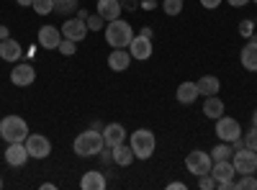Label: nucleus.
<instances>
[{
    "label": "nucleus",
    "mask_w": 257,
    "mask_h": 190,
    "mask_svg": "<svg viewBox=\"0 0 257 190\" xmlns=\"http://www.w3.org/2000/svg\"><path fill=\"white\" fill-rule=\"evenodd\" d=\"M103 31H105V41H108V47H113V49H128L132 39L137 36L134 29L128 26V21H123V18L108 21V26H105Z\"/></svg>",
    "instance_id": "f257e3e1"
},
{
    "label": "nucleus",
    "mask_w": 257,
    "mask_h": 190,
    "mask_svg": "<svg viewBox=\"0 0 257 190\" xmlns=\"http://www.w3.org/2000/svg\"><path fill=\"white\" fill-rule=\"evenodd\" d=\"M103 146H105L103 134L95 131V129H88V131L77 134L75 141H72V149H75L77 157H95V154L103 149Z\"/></svg>",
    "instance_id": "f03ea898"
},
{
    "label": "nucleus",
    "mask_w": 257,
    "mask_h": 190,
    "mask_svg": "<svg viewBox=\"0 0 257 190\" xmlns=\"http://www.w3.org/2000/svg\"><path fill=\"white\" fill-rule=\"evenodd\" d=\"M128 146H132V152L137 159H149L155 154V146H157V139L149 129H137L128 139Z\"/></svg>",
    "instance_id": "7ed1b4c3"
},
{
    "label": "nucleus",
    "mask_w": 257,
    "mask_h": 190,
    "mask_svg": "<svg viewBox=\"0 0 257 190\" xmlns=\"http://www.w3.org/2000/svg\"><path fill=\"white\" fill-rule=\"evenodd\" d=\"M0 136H3L8 144L11 141H26L29 136V123L26 118H21V116H6L3 121H0Z\"/></svg>",
    "instance_id": "20e7f679"
},
{
    "label": "nucleus",
    "mask_w": 257,
    "mask_h": 190,
    "mask_svg": "<svg viewBox=\"0 0 257 190\" xmlns=\"http://www.w3.org/2000/svg\"><path fill=\"white\" fill-rule=\"evenodd\" d=\"M231 164H234V170H237V175H254L257 172V152L242 146V149L234 152Z\"/></svg>",
    "instance_id": "39448f33"
},
{
    "label": "nucleus",
    "mask_w": 257,
    "mask_h": 190,
    "mask_svg": "<svg viewBox=\"0 0 257 190\" xmlns=\"http://www.w3.org/2000/svg\"><path fill=\"white\" fill-rule=\"evenodd\" d=\"M211 164H213L211 154H208V152H201V149H193V152L185 157V167H188V172H190V175H196V177L208 175V172H211Z\"/></svg>",
    "instance_id": "423d86ee"
},
{
    "label": "nucleus",
    "mask_w": 257,
    "mask_h": 190,
    "mask_svg": "<svg viewBox=\"0 0 257 190\" xmlns=\"http://www.w3.org/2000/svg\"><path fill=\"white\" fill-rule=\"evenodd\" d=\"M24 144H26V152L31 159H47L52 154V141L41 134H29Z\"/></svg>",
    "instance_id": "0eeeda50"
},
{
    "label": "nucleus",
    "mask_w": 257,
    "mask_h": 190,
    "mask_svg": "<svg viewBox=\"0 0 257 190\" xmlns=\"http://www.w3.org/2000/svg\"><path fill=\"white\" fill-rule=\"evenodd\" d=\"M216 136L221 139V141H234V139H239L242 136V126H239V121L237 118H229V116H221V118H216Z\"/></svg>",
    "instance_id": "6e6552de"
},
{
    "label": "nucleus",
    "mask_w": 257,
    "mask_h": 190,
    "mask_svg": "<svg viewBox=\"0 0 257 190\" xmlns=\"http://www.w3.org/2000/svg\"><path fill=\"white\" fill-rule=\"evenodd\" d=\"M62 36L70 39V41H82L88 36V24L82 18H64V26H62Z\"/></svg>",
    "instance_id": "1a4fd4ad"
},
{
    "label": "nucleus",
    "mask_w": 257,
    "mask_h": 190,
    "mask_svg": "<svg viewBox=\"0 0 257 190\" xmlns=\"http://www.w3.org/2000/svg\"><path fill=\"white\" fill-rule=\"evenodd\" d=\"M128 54H132V59H139V62L149 59V57H152V39L137 34L132 39V44H128Z\"/></svg>",
    "instance_id": "9d476101"
},
{
    "label": "nucleus",
    "mask_w": 257,
    "mask_h": 190,
    "mask_svg": "<svg viewBox=\"0 0 257 190\" xmlns=\"http://www.w3.org/2000/svg\"><path fill=\"white\" fill-rule=\"evenodd\" d=\"M29 159V152H26V144L24 141H11L6 146V164L11 167H24Z\"/></svg>",
    "instance_id": "9b49d317"
},
{
    "label": "nucleus",
    "mask_w": 257,
    "mask_h": 190,
    "mask_svg": "<svg viewBox=\"0 0 257 190\" xmlns=\"http://www.w3.org/2000/svg\"><path fill=\"white\" fill-rule=\"evenodd\" d=\"M34 80H36V70L31 65H16L11 70V82H13V85H18V88L34 85Z\"/></svg>",
    "instance_id": "f8f14e48"
},
{
    "label": "nucleus",
    "mask_w": 257,
    "mask_h": 190,
    "mask_svg": "<svg viewBox=\"0 0 257 190\" xmlns=\"http://www.w3.org/2000/svg\"><path fill=\"white\" fill-rule=\"evenodd\" d=\"M36 41H39V47H44V49H57L59 41H62V29H57V26H41Z\"/></svg>",
    "instance_id": "ddd939ff"
},
{
    "label": "nucleus",
    "mask_w": 257,
    "mask_h": 190,
    "mask_svg": "<svg viewBox=\"0 0 257 190\" xmlns=\"http://www.w3.org/2000/svg\"><path fill=\"white\" fill-rule=\"evenodd\" d=\"M21 54H24L21 41H16V39H11V36L0 41V59H3V62H18Z\"/></svg>",
    "instance_id": "4468645a"
},
{
    "label": "nucleus",
    "mask_w": 257,
    "mask_h": 190,
    "mask_svg": "<svg viewBox=\"0 0 257 190\" xmlns=\"http://www.w3.org/2000/svg\"><path fill=\"white\" fill-rule=\"evenodd\" d=\"M103 141H105V146H118V144H123L126 141V129L121 123H108V126H103Z\"/></svg>",
    "instance_id": "2eb2a0df"
},
{
    "label": "nucleus",
    "mask_w": 257,
    "mask_h": 190,
    "mask_svg": "<svg viewBox=\"0 0 257 190\" xmlns=\"http://www.w3.org/2000/svg\"><path fill=\"white\" fill-rule=\"evenodd\" d=\"M80 187L82 190H105L108 187V180H105V175L98 172V170H88L80 180Z\"/></svg>",
    "instance_id": "dca6fc26"
},
{
    "label": "nucleus",
    "mask_w": 257,
    "mask_h": 190,
    "mask_svg": "<svg viewBox=\"0 0 257 190\" xmlns=\"http://www.w3.org/2000/svg\"><path fill=\"white\" fill-rule=\"evenodd\" d=\"M239 62H242V67L249 70V72H257V41L249 39L247 44L242 47L239 52Z\"/></svg>",
    "instance_id": "f3484780"
},
{
    "label": "nucleus",
    "mask_w": 257,
    "mask_h": 190,
    "mask_svg": "<svg viewBox=\"0 0 257 190\" xmlns=\"http://www.w3.org/2000/svg\"><path fill=\"white\" fill-rule=\"evenodd\" d=\"M123 8H121V0H98V16L103 21H116L121 18Z\"/></svg>",
    "instance_id": "a211bd4d"
},
{
    "label": "nucleus",
    "mask_w": 257,
    "mask_h": 190,
    "mask_svg": "<svg viewBox=\"0 0 257 190\" xmlns=\"http://www.w3.org/2000/svg\"><path fill=\"white\" fill-rule=\"evenodd\" d=\"M198 95H201V93H198L196 82H180L178 90H175V98H178V103H183V105H193Z\"/></svg>",
    "instance_id": "6ab92c4d"
},
{
    "label": "nucleus",
    "mask_w": 257,
    "mask_h": 190,
    "mask_svg": "<svg viewBox=\"0 0 257 190\" xmlns=\"http://www.w3.org/2000/svg\"><path fill=\"white\" fill-rule=\"evenodd\" d=\"M211 175H213V180H216V182H221V180H234L237 170H234L231 159H221V162H213L211 164Z\"/></svg>",
    "instance_id": "aec40b11"
},
{
    "label": "nucleus",
    "mask_w": 257,
    "mask_h": 190,
    "mask_svg": "<svg viewBox=\"0 0 257 190\" xmlns=\"http://www.w3.org/2000/svg\"><path fill=\"white\" fill-rule=\"evenodd\" d=\"M128 65H132V54L126 49H113L108 54V67L113 72H123V70H128Z\"/></svg>",
    "instance_id": "412c9836"
},
{
    "label": "nucleus",
    "mask_w": 257,
    "mask_h": 190,
    "mask_svg": "<svg viewBox=\"0 0 257 190\" xmlns=\"http://www.w3.org/2000/svg\"><path fill=\"white\" fill-rule=\"evenodd\" d=\"M203 116L211 118V121L221 118V116H224V100H221L219 95H208L206 103H203Z\"/></svg>",
    "instance_id": "4be33fe9"
},
{
    "label": "nucleus",
    "mask_w": 257,
    "mask_h": 190,
    "mask_svg": "<svg viewBox=\"0 0 257 190\" xmlns=\"http://www.w3.org/2000/svg\"><path fill=\"white\" fill-rule=\"evenodd\" d=\"M196 85H198V93L206 95V98H208V95H219V90H221L219 77H213V75H203Z\"/></svg>",
    "instance_id": "5701e85b"
},
{
    "label": "nucleus",
    "mask_w": 257,
    "mask_h": 190,
    "mask_svg": "<svg viewBox=\"0 0 257 190\" xmlns=\"http://www.w3.org/2000/svg\"><path fill=\"white\" fill-rule=\"evenodd\" d=\"M113 149V164H118V167H128L137 157H134V152H132V146H126V144H118V146H111Z\"/></svg>",
    "instance_id": "b1692460"
},
{
    "label": "nucleus",
    "mask_w": 257,
    "mask_h": 190,
    "mask_svg": "<svg viewBox=\"0 0 257 190\" xmlns=\"http://www.w3.org/2000/svg\"><path fill=\"white\" fill-rule=\"evenodd\" d=\"M231 144L229 141H221L219 146H213V149H211V159L213 162H221V159H231Z\"/></svg>",
    "instance_id": "393cba45"
},
{
    "label": "nucleus",
    "mask_w": 257,
    "mask_h": 190,
    "mask_svg": "<svg viewBox=\"0 0 257 190\" xmlns=\"http://www.w3.org/2000/svg\"><path fill=\"white\" fill-rule=\"evenodd\" d=\"M54 13H62L64 18L70 13H77V0H54Z\"/></svg>",
    "instance_id": "a878e982"
},
{
    "label": "nucleus",
    "mask_w": 257,
    "mask_h": 190,
    "mask_svg": "<svg viewBox=\"0 0 257 190\" xmlns=\"http://www.w3.org/2000/svg\"><path fill=\"white\" fill-rule=\"evenodd\" d=\"M31 8H34L39 16H49V13H54V0H34Z\"/></svg>",
    "instance_id": "bb28decb"
},
{
    "label": "nucleus",
    "mask_w": 257,
    "mask_h": 190,
    "mask_svg": "<svg viewBox=\"0 0 257 190\" xmlns=\"http://www.w3.org/2000/svg\"><path fill=\"white\" fill-rule=\"evenodd\" d=\"M57 52H59V54H64V57H72V54L77 52V41H70V39H64V36H62Z\"/></svg>",
    "instance_id": "cd10ccee"
},
{
    "label": "nucleus",
    "mask_w": 257,
    "mask_h": 190,
    "mask_svg": "<svg viewBox=\"0 0 257 190\" xmlns=\"http://www.w3.org/2000/svg\"><path fill=\"white\" fill-rule=\"evenodd\" d=\"M162 11H165L167 16H180V13H183V0H165Z\"/></svg>",
    "instance_id": "c85d7f7f"
},
{
    "label": "nucleus",
    "mask_w": 257,
    "mask_h": 190,
    "mask_svg": "<svg viewBox=\"0 0 257 190\" xmlns=\"http://www.w3.org/2000/svg\"><path fill=\"white\" fill-rule=\"evenodd\" d=\"M237 185V190H257V177L254 175H242L239 182H234Z\"/></svg>",
    "instance_id": "c756f323"
},
{
    "label": "nucleus",
    "mask_w": 257,
    "mask_h": 190,
    "mask_svg": "<svg viewBox=\"0 0 257 190\" xmlns=\"http://www.w3.org/2000/svg\"><path fill=\"white\" fill-rule=\"evenodd\" d=\"M85 24H88V31H103L105 29V21L95 13V16H88L85 18Z\"/></svg>",
    "instance_id": "7c9ffc66"
},
{
    "label": "nucleus",
    "mask_w": 257,
    "mask_h": 190,
    "mask_svg": "<svg viewBox=\"0 0 257 190\" xmlns=\"http://www.w3.org/2000/svg\"><path fill=\"white\" fill-rule=\"evenodd\" d=\"M242 139H244V146H247V149L257 152V126H252V129H249Z\"/></svg>",
    "instance_id": "2f4dec72"
},
{
    "label": "nucleus",
    "mask_w": 257,
    "mask_h": 190,
    "mask_svg": "<svg viewBox=\"0 0 257 190\" xmlns=\"http://www.w3.org/2000/svg\"><path fill=\"white\" fill-rule=\"evenodd\" d=\"M239 34H242L244 39H252V36H254V21L244 18L242 24H239Z\"/></svg>",
    "instance_id": "473e14b6"
},
{
    "label": "nucleus",
    "mask_w": 257,
    "mask_h": 190,
    "mask_svg": "<svg viewBox=\"0 0 257 190\" xmlns=\"http://www.w3.org/2000/svg\"><path fill=\"white\" fill-rule=\"evenodd\" d=\"M198 187L201 190H213V187H216V180H213V175L208 172V175H201L198 177Z\"/></svg>",
    "instance_id": "72a5a7b5"
},
{
    "label": "nucleus",
    "mask_w": 257,
    "mask_h": 190,
    "mask_svg": "<svg viewBox=\"0 0 257 190\" xmlns=\"http://www.w3.org/2000/svg\"><path fill=\"white\" fill-rule=\"evenodd\" d=\"M98 157H100V162H103V164H111V162H113V149H111V146H108V149L103 146V149L98 152Z\"/></svg>",
    "instance_id": "f704fd0d"
},
{
    "label": "nucleus",
    "mask_w": 257,
    "mask_h": 190,
    "mask_svg": "<svg viewBox=\"0 0 257 190\" xmlns=\"http://www.w3.org/2000/svg\"><path fill=\"white\" fill-rule=\"evenodd\" d=\"M121 8L123 11H137L139 8V0H121Z\"/></svg>",
    "instance_id": "c9c22d12"
},
{
    "label": "nucleus",
    "mask_w": 257,
    "mask_h": 190,
    "mask_svg": "<svg viewBox=\"0 0 257 190\" xmlns=\"http://www.w3.org/2000/svg\"><path fill=\"white\" fill-rule=\"evenodd\" d=\"M201 6L208 8V11H213V8H219V6H221V0H201Z\"/></svg>",
    "instance_id": "e433bc0d"
},
{
    "label": "nucleus",
    "mask_w": 257,
    "mask_h": 190,
    "mask_svg": "<svg viewBox=\"0 0 257 190\" xmlns=\"http://www.w3.org/2000/svg\"><path fill=\"white\" fill-rule=\"evenodd\" d=\"M139 8H142V11H155V8H157V3H155V0H142Z\"/></svg>",
    "instance_id": "4c0bfd02"
},
{
    "label": "nucleus",
    "mask_w": 257,
    "mask_h": 190,
    "mask_svg": "<svg viewBox=\"0 0 257 190\" xmlns=\"http://www.w3.org/2000/svg\"><path fill=\"white\" fill-rule=\"evenodd\" d=\"M226 3H229L231 8H244V6L249 3V0H226Z\"/></svg>",
    "instance_id": "58836bf2"
},
{
    "label": "nucleus",
    "mask_w": 257,
    "mask_h": 190,
    "mask_svg": "<svg viewBox=\"0 0 257 190\" xmlns=\"http://www.w3.org/2000/svg\"><path fill=\"white\" fill-rule=\"evenodd\" d=\"M167 187H170V190H185V182H180V180H175V182H170Z\"/></svg>",
    "instance_id": "ea45409f"
},
{
    "label": "nucleus",
    "mask_w": 257,
    "mask_h": 190,
    "mask_svg": "<svg viewBox=\"0 0 257 190\" xmlns=\"http://www.w3.org/2000/svg\"><path fill=\"white\" fill-rule=\"evenodd\" d=\"M8 36H11L8 26H0V41H3V39H8Z\"/></svg>",
    "instance_id": "a19ab883"
},
{
    "label": "nucleus",
    "mask_w": 257,
    "mask_h": 190,
    "mask_svg": "<svg viewBox=\"0 0 257 190\" xmlns=\"http://www.w3.org/2000/svg\"><path fill=\"white\" fill-rule=\"evenodd\" d=\"M16 3H18V6H24V8H31L34 0H16Z\"/></svg>",
    "instance_id": "79ce46f5"
},
{
    "label": "nucleus",
    "mask_w": 257,
    "mask_h": 190,
    "mask_svg": "<svg viewBox=\"0 0 257 190\" xmlns=\"http://www.w3.org/2000/svg\"><path fill=\"white\" fill-rule=\"evenodd\" d=\"M139 34H142V36H149V39H152V29H149V26H144V29H142Z\"/></svg>",
    "instance_id": "37998d69"
},
{
    "label": "nucleus",
    "mask_w": 257,
    "mask_h": 190,
    "mask_svg": "<svg viewBox=\"0 0 257 190\" xmlns=\"http://www.w3.org/2000/svg\"><path fill=\"white\" fill-rule=\"evenodd\" d=\"M77 18L85 21V18H88V11H85V8H77Z\"/></svg>",
    "instance_id": "c03bdc74"
},
{
    "label": "nucleus",
    "mask_w": 257,
    "mask_h": 190,
    "mask_svg": "<svg viewBox=\"0 0 257 190\" xmlns=\"http://www.w3.org/2000/svg\"><path fill=\"white\" fill-rule=\"evenodd\" d=\"M90 129H95V131H103V123H100V121H93V126H90Z\"/></svg>",
    "instance_id": "a18cd8bd"
},
{
    "label": "nucleus",
    "mask_w": 257,
    "mask_h": 190,
    "mask_svg": "<svg viewBox=\"0 0 257 190\" xmlns=\"http://www.w3.org/2000/svg\"><path fill=\"white\" fill-rule=\"evenodd\" d=\"M252 126H257V111L252 113Z\"/></svg>",
    "instance_id": "49530a36"
},
{
    "label": "nucleus",
    "mask_w": 257,
    "mask_h": 190,
    "mask_svg": "<svg viewBox=\"0 0 257 190\" xmlns=\"http://www.w3.org/2000/svg\"><path fill=\"white\" fill-rule=\"evenodd\" d=\"M0 187H3V177H0Z\"/></svg>",
    "instance_id": "de8ad7c7"
},
{
    "label": "nucleus",
    "mask_w": 257,
    "mask_h": 190,
    "mask_svg": "<svg viewBox=\"0 0 257 190\" xmlns=\"http://www.w3.org/2000/svg\"><path fill=\"white\" fill-rule=\"evenodd\" d=\"M252 39H254V41H257V34H254V36H252Z\"/></svg>",
    "instance_id": "09e8293b"
},
{
    "label": "nucleus",
    "mask_w": 257,
    "mask_h": 190,
    "mask_svg": "<svg viewBox=\"0 0 257 190\" xmlns=\"http://www.w3.org/2000/svg\"><path fill=\"white\" fill-rule=\"evenodd\" d=\"M252 3H257V0H252Z\"/></svg>",
    "instance_id": "8fccbe9b"
}]
</instances>
